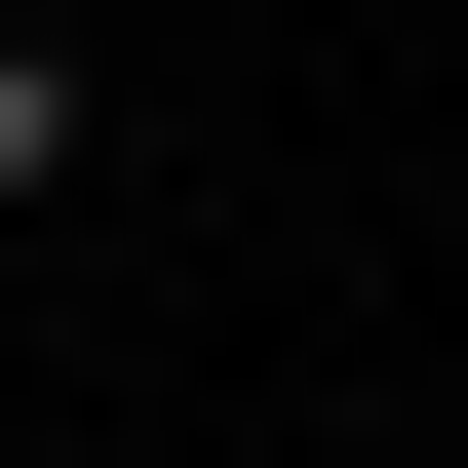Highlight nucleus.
Segmentation results:
<instances>
[{
    "label": "nucleus",
    "mask_w": 468,
    "mask_h": 468,
    "mask_svg": "<svg viewBox=\"0 0 468 468\" xmlns=\"http://www.w3.org/2000/svg\"><path fill=\"white\" fill-rule=\"evenodd\" d=\"M79 196V39H39V0H0V234Z\"/></svg>",
    "instance_id": "nucleus-1"
}]
</instances>
